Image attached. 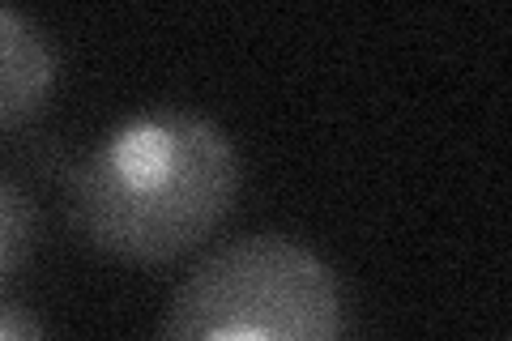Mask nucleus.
<instances>
[{
    "instance_id": "obj_1",
    "label": "nucleus",
    "mask_w": 512,
    "mask_h": 341,
    "mask_svg": "<svg viewBox=\"0 0 512 341\" xmlns=\"http://www.w3.org/2000/svg\"><path fill=\"white\" fill-rule=\"evenodd\" d=\"M244 184L227 128L201 111H146L94 145L77 171V226L116 261L171 265L201 248Z\"/></svg>"
},
{
    "instance_id": "obj_5",
    "label": "nucleus",
    "mask_w": 512,
    "mask_h": 341,
    "mask_svg": "<svg viewBox=\"0 0 512 341\" xmlns=\"http://www.w3.org/2000/svg\"><path fill=\"white\" fill-rule=\"evenodd\" d=\"M0 341H47V333L35 320V312H26L22 303L0 295Z\"/></svg>"
},
{
    "instance_id": "obj_4",
    "label": "nucleus",
    "mask_w": 512,
    "mask_h": 341,
    "mask_svg": "<svg viewBox=\"0 0 512 341\" xmlns=\"http://www.w3.org/2000/svg\"><path fill=\"white\" fill-rule=\"evenodd\" d=\"M39 243V214L35 201L0 171V286L13 282L30 261Z\"/></svg>"
},
{
    "instance_id": "obj_2",
    "label": "nucleus",
    "mask_w": 512,
    "mask_h": 341,
    "mask_svg": "<svg viewBox=\"0 0 512 341\" xmlns=\"http://www.w3.org/2000/svg\"><path fill=\"white\" fill-rule=\"evenodd\" d=\"M333 269L286 235H239L205 252L167 303L158 341H342Z\"/></svg>"
},
{
    "instance_id": "obj_3",
    "label": "nucleus",
    "mask_w": 512,
    "mask_h": 341,
    "mask_svg": "<svg viewBox=\"0 0 512 341\" xmlns=\"http://www.w3.org/2000/svg\"><path fill=\"white\" fill-rule=\"evenodd\" d=\"M56 90V47L13 9H0V133L39 116Z\"/></svg>"
}]
</instances>
